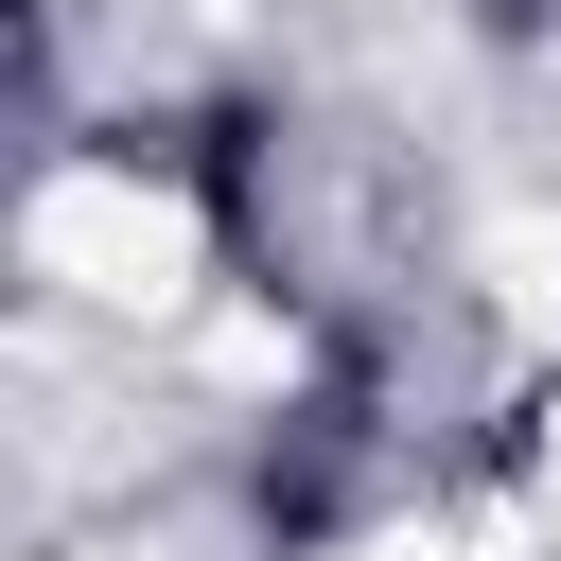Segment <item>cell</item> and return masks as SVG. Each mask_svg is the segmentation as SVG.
<instances>
[{"instance_id": "cell-1", "label": "cell", "mask_w": 561, "mask_h": 561, "mask_svg": "<svg viewBox=\"0 0 561 561\" xmlns=\"http://www.w3.org/2000/svg\"><path fill=\"white\" fill-rule=\"evenodd\" d=\"M473 35H491V53H543V35H561V0H473Z\"/></svg>"}]
</instances>
